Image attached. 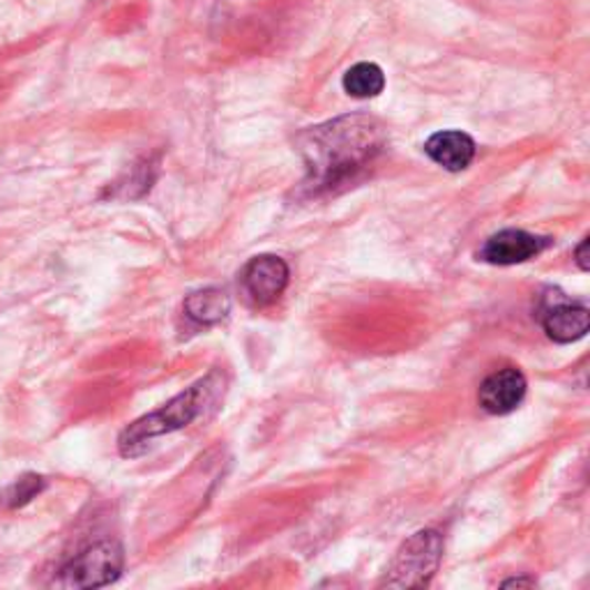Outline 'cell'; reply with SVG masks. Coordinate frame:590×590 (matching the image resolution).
Returning <instances> with one entry per match:
<instances>
[{
    "label": "cell",
    "mask_w": 590,
    "mask_h": 590,
    "mask_svg": "<svg viewBox=\"0 0 590 590\" xmlns=\"http://www.w3.org/2000/svg\"><path fill=\"white\" fill-rule=\"evenodd\" d=\"M301 155L314 190H330L369 166L386 145V132L372 115H342L309 128L301 136Z\"/></svg>",
    "instance_id": "cell-1"
},
{
    "label": "cell",
    "mask_w": 590,
    "mask_h": 590,
    "mask_svg": "<svg viewBox=\"0 0 590 590\" xmlns=\"http://www.w3.org/2000/svg\"><path fill=\"white\" fill-rule=\"evenodd\" d=\"M220 393H224V378L220 372H213L179 397H173L160 410L148 413L141 420L132 423L118 438V450L123 457L143 455L155 438L179 431L203 416V410L217 401Z\"/></svg>",
    "instance_id": "cell-2"
},
{
    "label": "cell",
    "mask_w": 590,
    "mask_h": 590,
    "mask_svg": "<svg viewBox=\"0 0 590 590\" xmlns=\"http://www.w3.org/2000/svg\"><path fill=\"white\" fill-rule=\"evenodd\" d=\"M440 553H442V540L436 530H420V533L406 540V545L399 549L383 586L388 588L427 586L434 572L438 570Z\"/></svg>",
    "instance_id": "cell-3"
},
{
    "label": "cell",
    "mask_w": 590,
    "mask_h": 590,
    "mask_svg": "<svg viewBox=\"0 0 590 590\" xmlns=\"http://www.w3.org/2000/svg\"><path fill=\"white\" fill-rule=\"evenodd\" d=\"M121 570L123 549L115 542H98L74 556L53 583L58 588H102L121 577Z\"/></svg>",
    "instance_id": "cell-4"
},
{
    "label": "cell",
    "mask_w": 590,
    "mask_h": 590,
    "mask_svg": "<svg viewBox=\"0 0 590 590\" xmlns=\"http://www.w3.org/2000/svg\"><path fill=\"white\" fill-rule=\"evenodd\" d=\"M241 282L247 298L254 305L265 307L275 303L288 286V265L284 258L273 254L256 256L245 265Z\"/></svg>",
    "instance_id": "cell-5"
},
{
    "label": "cell",
    "mask_w": 590,
    "mask_h": 590,
    "mask_svg": "<svg viewBox=\"0 0 590 590\" xmlns=\"http://www.w3.org/2000/svg\"><path fill=\"white\" fill-rule=\"evenodd\" d=\"M549 238H540V235L526 233L519 228L500 231L485 243L480 250V258L491 265H517L528 258H536L540 252L549 247Z\"/></svg>",
    "instance_id": "cell-6"
},
{
    "label": "cell",
    "mask_w": 590,
    "mask_h": 590,
    "mask_svg": "<svg viewBox=\"0 0 590 590\" xmlns=\"http://www.w3.org/2000/svg\"><path fill=\"white\" fill-rule=\"evenodd\" d=\"M526 397V376L506 367L485 378L480 386V406L491 416H508Z\"/></svg>",
    "instance_id": "cell-7"
},
{
    "label": "cell",
    "mask_w": 590,
    "mask_h": 590,
    "mask_svg": "<svg viewBox=\"0 0 590 590\" xmlns=\"http://www.w3.org/2000/svg\"><path fill=\"white\" fill-rule=\"evenodd\" d=\"M425 153L442 169L452 173L468 169L476 157V141L464 132H436L425 143Z\"/></svg>",
    "instance_id": "cell-8"
},
{
    "label": "cell",
    "mask_w": 590,
    "mask_h": 590,
    "mask_svg": "<svg viewBox=\"0 0 590 590\" xmlns=\"http://www.w3.org/2000/svg\"><path fill=\"white\" fill-rule=\"evenodd\" d=\"M542 326H545V333L553 342L570 344V342L586 337V333L590 328V314L581 305L560 303V305H553L545 312Z\"/></svg>",
    "instance_id": "cell-9"
},
{
    "label": "cell",
    "mask_w": 590,
    "mask_h": 590,
    "mask_svg": "<svg viewBox=\"0 0 590 590\" xmlns=\"http://www.w3.org/2000/svg\"><path fill=\"white\" fill-rule=\"evenodd\" d=\"M183 309L196 326H215L231 312V301L222 288H201L187 295Z\"/></svg>",
    "instance_id": "cell-10"
},
{
    "label": "cell",
    "mask_w": 590,
    "mask_h": 590,
    "mask_svg": "<svg viewBox=\"0 0 590 590\" xmlns=\"http://www.w3.org/2000/svg\"><path fill=\"white\" fill-rule=\"evenodd\" d=\"M383 88H386V77H383V70L374 63H358L344 74V91L350 98L369 100L380 95Z\"/></svg>",
    "instance_id": "cell-11"
},
{
    "label": "cell",
    "mask_w": 590,
    "mask_h": 590,
    "mask_svg": "<svg viewBox=\"0 0 590 590\" xmlns=\"http://www.w3.org/2000/svg\"><path fill=\"white\" fill-rule=\"evenodd\" d=\"M44 489V480L40 476H23L19 482H14L8 491V506L21 508L28 500H33Z\"/></svg>",
    "instance_id": "cell-12"
},
{
    "label": "cell",
    "mask_w": 590,
    "mask_h": 590,
    "mask_svg": "<svg viewBox=\"0 0 590 590\" xmlns=\"http://www.w3.org/2000/svg\"><path fill=\"white\" fill-rule=\"evenodd\" d=\"M577 263H579V268L581 271H588L590 268V263H588V238L581 241V245L577 247Z\"/></svg>",
    "instance_id": "cell-13"
},
{
    "label": "cell",
    "mask_w": 590,
    "mask_h": 590,
    "mask_svg": "<svg viewBox=\"0 0 590 590\" xmlns=\"http://www.w3.org/2000/svg\"><path fill=\"white\" fill-rule=\"evenodd\" d=\"M506 588H512V586H536V579H510V581H503Z\"/></svg>",
    "instance_id": "cell-14"
}]
</instances>
